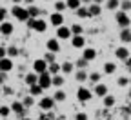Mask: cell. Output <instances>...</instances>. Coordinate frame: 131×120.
Returning a JSON list of instances; mask_svg holds the SVG:
<instances>
[{"mask_svg":"<svg viewBox=\"0 0 131 120\" xmlns=\"http://www.w3.org/2000/svg\"><path fill=\"white\" fill-rule=\"evenodd\" d=\"M71 46L75 47V49H86V38L84 37H73L71 38Z\"/></svg>","mask_w":131,"mask_h":120,"instance_id":"14","label":"cell"},{"mask_svg":"<svg viewBox=\"0 0 131 120\" xmlns=\"http://www.w3.org/2000/svg\"><path fill=\"white\" fill-rule=\"evenodd\" d=\"M120 2H122V0H106V7H107L109 11H113V9L120 7Z\"/></svg>","mask_w":131,"mask_h":120,"instance_id":"32","label":"cell"},{"mask_svg":"<svg viewBox=\"0 0 131 120\" xmlns=\"http://www.w3.org/2000/svg\"><path fill=\"white\" fill-rule=\"evenodd\" d=\"M46 120H51V118H46Z\"/></svg>","mask_w":131,"mask_h":120,"instance_id":"55","label":"cell"},{"mask_svg":"<svg viewBox=\"0 0 131 120\" xmlns=\"http://www.w3.org/2000/svg\"><path fill=\"white\" fill-rule=\"evenodd\" d=\"M80 2H82V6H86V4L91 6V4H93V0H80Z\"/></svg>","mask_w":131,"mask_h":120,"instance_id":"48","label":"cell"},{"mask_svg":"<svg viewBox=\"0 0 131 120\" xmlns=\"http://www.w3.org/2000/svg\"><path fill=\"white\" fill-rule=\"evenodd\" d=\"M88 7H89V15L91 16H98V15L102 13V6H98V4H91Z\"/></svg>","mask_w":131,"mask_h":120,"instance_id":"29","label":"cell"},{"mask_svg":"<svg viewBox=\"0 0 131 120\" xmlns=\"http://www.w3.org/2000/svg\"><path fill=\"white\" fill-rule=\"evenodd\" d=\"M38 84L42 85L44 89H49L53 85V77L49 75V71L47 73H42V75H38Z\"/></svg>","mask_w":131,"mask_h":120,"instance_id":"10","label":"cell"},{"mask_svg":"<svg viewBox=\"0 0 131 120\" xmlns=\"http://www.w3.org/2000/svg\"><path fill=\"white\" fill-rule=\"evenodd\" d=\"M131 84V78H127V77H118L117 78V85H118V88H127V85Z\"/></svg>","mask_w":131,"mask_h":120,"instance_id":"31","label":"cell"},{"mask_svg":"<svg viewBox=\"0 0 131 120\" xmlns=\"http://www.w3.org/2000/svg\"><path fill=\"white\" fill-rule=\"evenodd\" d=\"M27 11H29V16H31V18H40V15H42L40 7H37L35 4H33V6H27Z\"/></svg>","mask_w":131,"mask_h":120,"instance_id":"24","label":"cell"},{"mask_svg":"<svg viewBox=\"0 0 131 120\" xmlns=\"http://www.w3.org/2000/svg\"><path fill=\"white\" fill-rule=\"evenodd\" d=\"M118 38H120L122 46L131 44V29H120V35H118Z\"/></svg>","mask_w":131,"mask_h":120,"instance_id":"18","label":"cell"},{"mask_svg":"<svg viewBox=\"0 0 131 120\" xmlns=\"http://www.w3.org/2000/svg\"><path fill=\"white\" fill-rule=\"evenodd\" d=\"M93 4H98V6H102V4H106V0H93Z\"/></svg>","mask_w":131,"mask_h":120,"instance_id":"47","label":"cell"},{"mask_svg":"<svg viewBox=\"0 0 131 120\" xmlns=\"http://www.w3.org/2000/svg\"><path fill=\"white\" fill-rule=\"evenodd\" d=\"M24 82L29 85V88H31V85H35V84H38V75L35 73V71H31V73H27L26 77H24Z\"/></svg>","mask_w":131,"mask_h":120,"instance_id":"19","label":"cell"},{"mask_svg":"<svg viewBox=\"0 0 131 120\" xmlns=\"http://www.w3.org/2000/svg\"><path fill=\"white\" fill-rule=\"evenodd\" d=\"M120 11H124V13L131 11V0H122L120 2Z\"/></svg>","mask_w":131,"mask_h":120,"instance_id":"37","label":"cell"},{"mask_svg":"<svg viewBox=\"0 0 131 120\" xmlns=\"http://www.w3.org/2000/svg\"><path fill=\"white\" fill-rule=\"evenodd\" d=\"M46 49L57 55L58 51H60V40H58L57 37H51V38H47V42H46Z\"/></svg>","mask_w":131,"mask_h":120,"instance_id":"8","label":"cell"},{"mask_svg":"<svg viewBox=\"0 0 131 120\" xmlns=\"http://www.w3.org/2000/svg\"><path fill=\"white\" fill-rule=\"evenodd\" d=\"M57 38H58V40H71V38H73L71 27H68V26L58 27V29H57Z\"/></svg>","mask_w":131,"mask_h":120,"instance_id":"7","label":"cell"},{"mask_svg":"<svg viewBox=\"0 0 131 120\" xmlns=\"http://www.w3.org/2000/svg\"><path fill=\"white\" fill-rule=\"evenodd\" d=\"M11 15L15 16L18 22H27L31 16H29V11H27V6H11Z\"/></svg>","mask_w":131,"mask_h":120,"instance_id":"1","label":"cell"},{"mask_svg":"<svg viewBox=\"0 0 131 120\" xmlns=\"http://www.w3.org/2000/svg\"><path fill=\"white\" fill-rule=\"evenodd\" d=\"M33 2H35V0H24V4H26V6H33Z\"/></svg>","mask_w":131,"mask_h":120,"instance_id":"51","label":"cell"},{"mask_svg":"<svg viewBox=\"0 0 131 120\" xmlns=\"http://www.w3.org/2000/svg\"><path fill=\"white\" fill-rule=\"evenodd\" d=\"M35 20H37V18H29V20H27V22H26V24H27V27H29V29H35Z\"/></svg>","mask_w":131,"mask_h":120,"instance_id":"46","label":"cell"},{"mask_svg":"<svg viewBox=\"0 0 131 120\" xmlns=\"http://www.w3.org/2000/svg\"><path fill=\"white\" fill-rule=\"evenodd\" d=\"M44 2H49V0H44Z\"/></svg>","mask_w":131,"mask_h":120,"instance_id":"54","label":"cell"},{"mask_svg":"<svg viewBox=\"0 0 131 120\" xmlns=\"http://www.w3.org/2000/svg\"><path fill=\"white\" fill-rule=\"evenodd\" d=\"M75 120H88V115H86L84 111H80V113L75 115Z\"/></svg>","mask_w":131,"mask_h":120,"instance_id":"45","label":"cell"},{"mask_svg":"<svg viewBox=\"0 0 131 120\" xmlns=\"http://www.w3.org/2000/svg\"><path fill=\"white\" fill-rule=\"evenodd\" d=\"M115 20H117V24L120 26V29H129V26H131V18L127 16V13H124V11H117Z\"/></svg>","mask_w":131,"mask_h":120,"instance_id":"3","label":"cell"},{"mask_svg":"<svg viewBox=\"0 0 131 120\" xmlns=\"http://www.w3.org/2000/svg\"><path fill=\"white\" fill-rule=\"evenodd\" d=\"M7 15H9V13H7V7L2 6V7H0V20L6 22V20H7Z\"/></svg>","mask_w":131,"mask_h":120,"instance_id":"43","label":"cell"},{"mask_svg":"<svg viewBox=\"0 0 131 120\" xmlns=\"http://www.w3.org/2000/svg\"><path fill=\"white\" fill-rule=\"evenodd\" d=\"M102 102H104V106H106V107H113L117 100H115V96H113V95H107V96H104V98H102Z\"/></svg>","mask_w":131,"mask_h":120,"instance_id":"33","label":"cell"},{"mask_svg":"<svg viewBox=\"0 0 131 120\" xmlns=\"http://www.w3.org/2000/svg\"><path fill=\"white\" fill-rule=\"evenodd\" d=\"M66 9H68V4H66V2H60V0H58V2H55V11H57V13H62V11H66Z\"/></svg>","mask_w":131,"mask_h":120,"instance_id":"38","label":"cell"},{"mask_svg":"<svg viewBox=\"0 0 131 120\" xmlns=\"http://www.w3.org/2000/svg\"><path fill=\"white\" fill-rule=\"evenodd\" d=\"M77 98L80 102H89L93 98V91L88 89V88H84V85H80V88L77 89Z\"/></svg>","mask_w":131,"mask_h":120,"instance_id":"6","label":"cell"},{"mask_svg":"<svg viewBox=\"0 0 131 120\" xmlns=\"http://www.w3.org/2000/svg\"><path fill=\"white\" fill-rule=\"evenodd\" d=\"M75 15L78 16V18H89V16H91V15H89V7H86V6H82L80 9H77Z\"/></svg>","mask_w":131,"mask_h":120,"instance_id":"26","label":"cell"},{"mask_svg":"<svg viewBox=\"0 0 131 120\" xmlns=\"http://www.w3.org/2000/svg\"><path fill=\"white\" fill-rule=\"evenodd\" d=\"M71 27V33H73V37H80L82 33H84V27H82V24H78V22H75L73 26H69Z\"/></svg>","mask_w":131,"mask_h":120,"instance_id":"27","label":"cell"},{"mask_svg":"<svg viewBox=\"0 0 131 120\" xmlns=\"http://www.w3.org/2000/svg\"><path fill=\"white\" fill-rule=\"evenodd\" d=\"M42 58H44L47 64H53V62H55V53H51V51H46V55H44Z\"/></svg>","mask_w":131,"mask_h":120,"instance_id":"42","label":"cell"},{"mask_svg":"<svg viewBox=\"0 0 131 120\" xmlns=\"http://www.w3.org/2000/svg\"><path fill=\"white\" fill-rule=\"evenodd\" d=\"M115 71H117V64L115 62H106L104 64V73L106 75H113Z\"/></svg>","mask_w":131,"mask_h":120,"instance_id":"28","label":"cell"},{"mask_svg":"<svg viewBox=\"0 0 131 120\" xmlns=\"http://www.w3.org/2000/svg\"><path fill=\"white\" fill-rule=\"evenodd\" d=\"M115 57H117L118 60H122V62H126L129 58V49L126 46H118L117 49H115Z\"/></svg>","mask_w":131,"mask_h":120,"instance_id":"12","label":"cell"},{"mask_svg":"<svg viewBox=\"0 0 131 120\" xmlns=\"http://www.w3.org/2000/svg\"><path fill=\"white\" fill-rule=\"evenodd\" d=\"M47 69H49V64H47L44 58H37L35 62H33V71H35L37 75L47 73Z\"/></svg>","mask_w":131,"mask_h":120,"instance_id":"4","label":"cell"},{"mask_svg":"<svg viewBox=\"0 0 131 120\" xmlns=\"http://www.w3.org/2000/svg\"><path fill=\"white\" fill-rule=\"evenodd\" d=\"M100 77H102L100 73H96V71H95V73L89 75V82H93L95 85H96V84H100Z\"/></svg>","mask_w":131,"mask_h":120,"instance_id":"40","label":"cell"},{"mask_svg":"<svg viewBox=\"0 0 131 120\" xmlns=\"http://www.w3.org/2000/svg\"><path fill=\"white\" fill-rule=\"evenodd\" d=\"M13 31H15L13 22H9V20L0 22V35H2V37H11V35H13Z\"/></svg>","mask_w":131,"mask_h":120,"instance_id":"9","label":"cell"},{"mask_svg":"<svg viewBox=\"0 0 131 120\" xmlns=\"http://www.w3.org/2000/svg\"><path fill=\"white\" fill-rule=\"evenodd\" d=\"M2 120H9V118H2Z\"/></svg>","mask_w":131,"mask_h":120,"instance_id":"53","label":"cell"},{"mask_svg":"<svg viewBox=\"0 0 131 120\" xmlns=\"http://www.w3.org/2000/svg\"><path fill=\"white\" fill-rule=\"evenodd\" d=\"M49 75L51 77H55V75H62V64H57V62H53V64H49Z\"/></svg>","mask_w":131,"mask_h":120,"instance_id":"22","label":"cell"},{"mask_svg":"<svg viewBox=\"0 0 131 120\" xmlns=\"http://www.w3.org/2000/svg\"><path fill=\"white\" fill-rule=\"evenodd\" d=\"M0 69H2L4 73H9L13 69V58H9V57L2 58V60H0Z\"/></svg>","mask_w":131,"mask_h":120,"instance_id":"16","label":"cell"},{"mask_svg":"<svg viewBox=\"0 0 131 120\" xmlns=\"http://www.w3.org/2000/svg\"><path fill=\"white\" fill-rule=\"evenodd\" d=\"M20 4H24V0H13V6H20Z\"/></svg>","mask_w":131,"mask_h":120,"instance_id":"49","label":"cell"},{"mask_svg":"<svg viewBox=\"0 0 131 120\" xmlns=\"http://www.w3.org/2000/svg\"><path fill=\"white\" fill-rule=\"evenodd\" d=\"M44 91H46V89L42 88L40 84H35V85H31V88H29V95H31V96H40V98H42Z\"/></svg>","mask_w":131,"mask_h":120,"instance_id":"20","label":"cell"},{"mask_svg":"<svg viewBox=\"0 0 131 120\" xmlns=\"http://www.w3.org/2000/svg\"><path fill=\"white\" fill-rule=\"evenodd\" d=\"M11 111L18 115V118H24V115H26V106L22 104V100H15L13 104H11Z\"/></svg>","mask_w":131,"mask_h":120,"instance_id":"11","label":"cell"},{"mask_svg":"<svg viewBox=\"0 0 131 120\" xmlns=\"http://www.w3.org/2000/svg\"><path fill=\"white\" fill-rule=\"evenodd\" d=\"M75 64L73 62H68V60H66V62H62V75H71L73 71H75Z\"/></svg>","mask_w":131,"mask_h":120,"instance_id":"21","label":"cell"},{"mask_svg":"<svg viewBox=\"0 0 131 120\" xmlns=\"http://www.w3.org/2000/svg\"><path fill=\"white\" fill-rule=\"evenodd\" d=\"M126 67H127V69L131 71V58H127V60H126Z\"/></svg>","mask_w":131,"mask_h":120,"instance_id":"50","label":"cell"},{"mask_svg":"<svg viewBox=\"0 0 131 120\" xmlns=\"http://www.w3.org/2000/svg\"><path fill=\"white\" fill-rule=\"evenodd\" d=\"M66 4H68V9H73V11H77V9L82 7L80 0H66Z\"/></svg>","mask_w":131,"mask_h":120,"instance_id":"30","label":"cell"},{"mask_svg":"<svg viewBox=\"0 0 131 120\" xmlns=\"http://www.w3.org/2000/svg\"><path fill=\"white\" fill-rule=\"evenodd\" d=\"M75 66H77V69H86V67H88V60L86 58H78L75 62Z\"/></svg>","mask_w":131,"mask_h":120,"instance_id":"41","label":"cell"},{"mask_svg":"<svg viewBox=\"0 0 131 120\" xmlns=\"http://www.w3.org/2000/svg\"><path fill=\"white\" fill-rule=\"evenodd\" d=\"M18 53H20V49L16 47V46H9V47H7V57H9V58L18 57Z\"/></svg>","mask_w":131,"mask_h":120,"instance_id":"34","label":"cell"},{"mask_svg":"<svg viewBox=\"0 0 131 120\" xmlns=\"http://www.w3.org/2000/svg\"><path fill=\"white\" fill-rule=\"evenodd\" d=\"M55 104H57V100L53 98V95H51V96L46 95V96H42V98L38 100V107H40L42 111H47V113L55 107Z\"/></svg>","mask_w":131,"mask_h":120,"instance_id":"2","label":"cell"},{"mask_svg":"<svg viewBox=\"0 0 131 120\" xmlns=\"http://www.w3.org/2000/svg\"><path fill=\"white\" fill-rule=\"evenodd\" d=\"M64 84H66V77H64V75H55V77H53V88L62 89Z\"/></svg>","mask_w":131,"mask_h":120,"instance_id":"23","label":"cell"},{"mask_svg":"<svg viewBox=\"0 0 131 120\" xmlns=\"http://www.w3.org/2000/svg\"><path fill=\"white\" fill-rule=\"evenodd\" d=\"M93 95H95V96H98V98L107 96V95H109L107 85H106V84H96V85H95V89H93Z\"/></svg>","mask_w":131,"mask_h":120,"instance_id":"13","label":"cell"},{"mask_svg":"<svg viewBox=\"0 0 131 120\" xmlns=\"http://www.w3.org/2000/svg\"><path fill=\"white\" fill-rule=\"evenodd\" d=\"M20 120H31V118H26V116H24V118H20Z\"/></svg>","mask_w":131,"mask_h":120,"instance_id":"52","label":"cell"},{"mask_svg":"<svg viewBox=\"0 0 131 120\" xmlns=\"http://www.w3.org/2000/svg\"><path fill=\"white\" fill-rule=\"evenodd\" d=\"M66 96H68V95H66L62 89H57V91L53 93V98H55L57 102H64V100H66Z\"/></svg>","mask_w":131,"mask_h":120,"instance_id":"36","label":"cell"},{"mask_svg":"<svg viewBox=\"0 0 131 120\" xmlns=\"http://www.w3.org/2000/svg\"><path fill=\"white\" fill-rule=\"evenodd\" d=\"M47 20H44V18H37L35 20V29L33 31H37V33H46V29H47Z\"/></svg>","mask_w":131,"mask_h":120,"instance_id":"17","label":"cell"},{"mask_svg":"<svg viewBox=\"0 0 131 120\" xmlns=\"http://www.w3.org/2000/svg\"><path fill=\"white\" fill-rule=\"evenodd\" d=\"M47 22L51 24V26H55L57 29H58V27H62V26H66V24H64V22H66V20H64V15H62V13H57V11L49 15Z\"/></svg>","mask_w":131,"mask_h":120,"instance_id":"5","label":"cell"},{"mask_svg":"<svg viewBox=\"0 0 131 120\" xmlns=\"http://www.w3.org/2000/svg\"><path fill=\"white\" fill-rule=\"evenodd\" d=\"M22 104L26 106V109H27V107H31L33 104H35V96H31V95H26V96L22 98Z\"/></svg>","mask_w":131,"mask_h":120,"instance_id":"35","label":"cell"},{"mask_svg":"<svg viewBox=\"0 0 131 120\" xmlns=\"http://www.w3.org/2000/svg\"><path fill=\"white\" fill-rule=\"evenodd\" d=\"M11 113H13L11 111V106H2V107H0V115H2V118H7Z\"/></svg>","mask_w":131,"mask_h":120,"instance_id":"39","label":"cell"},{"mask_svg":"<svg viewBox=\"0 0 131 120\" xmlns=\"http://www.w3.org/2000/svg\"><path fill=\"white\" fill-rule=\"evenodd\" d=\"M75 80L82 84V82H86V80H89V75H88V73H86L84 69H78V71L75 73Z\"/></svg>","mask_w":131,"mask_h":120,"instance_id":"25","label":"cell"},{"mask_svg":"<svg viewBox=\"0 0 131 120\" xmlns=\"http://www.w3.org/2000/svg\"><path fill=\"white\" fill-rule=\"evenodd\" d=\"M82 58H86L88 62H93L96 58V51L93 47H86V49H82Z\"/></svg>","mask_w":131,"mask_h":120,"instance_id":"15","label":"cell"},{"mask_svg":"<svg viewBox=\"0 0 131 120\" xmlns=\"http://www.w3.org/2000/svg\"><path fill=\"white\" fill-rule=\"evenodd\" d=\"M2 95H4V96L13 95V88H9V85H2Z\"/></svg>","mask_w":131,"mask_h":120,"instance_id":"44","label":"cell"}]
</instances>
